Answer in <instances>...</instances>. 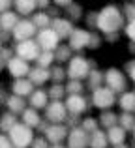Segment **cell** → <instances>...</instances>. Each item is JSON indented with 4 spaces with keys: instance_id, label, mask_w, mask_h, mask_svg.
<instances>
[{
    "instance_id": "9c48e42d",
    "label": "cell",
    "mask_w": 135,
    "mask_h": 148,
    "mask_svg": "<svg viewBox=\"0 0 135 148\" xmlns=\"http://www.w3.org/2000/svg\"><path fill=\"white\" fill-rule=\"evenodd\" d=\"M23 120H25V126H36L38 122H40V118H38V112L32 111V109H26L25 114H23Z\"/></svg>"
},
{
    "instance_id": "277c9868",
    "label": "cell",
    "mask_w": 135,
    "mask_h": 148,
    "mask_svg": "<svg viewBox=\"0 0 135 148\" xmlns=\"http://www.w3.org/2000/svg\"><path fill=\"white\" fill-rule=\"evenodd\" d=\"M86 71H88V64H86V60L81 58V56L73 58L71 64H69V69H68L69 77H77V79H79V77H84Z\"/></svg>"
},
{
    "instance_id": "6da1fadb",
    "label": "cell",
    "mask_w": 135,
    "mask_h": 148,
    "mask_svg": "<svg viewBox=\"0 0 135 148\" xmlns=\"http://www.w3.org/2000/svg\"><path fill=\"white\" fill-rule=\"evenodd\" d=\"M10 141L11 145H15L17 148H25L32 143V130L28 126H17L15 124L10 130Z\"/></svg>"
},
{
    "instance_id": "5b68a950",
    "label": "cell",
    "mask_w": 135,
    "mask_h": 148,
    "mask_svg": "<svg viewBox=\"0 0 135 148\" xmlns=\"http://www.w3.org/2000/svg\"><path fill=\"white\" fill-rule=\"evenodd\" d=\"M64 114H66V107H64L60 101H53V103L47 107V116H49V120L60 122V120H64Z\"/></svg>"
},
{
    "instance_id": "ba28073f",
    "label": "cell",
    "mask_w": 135,
    "mask_h": 148,
    "mask_svg": "<svg viewBox=\"0 0 135 148\" xmlns=\"http://www.w3.org/2000/svg\"><path fill=\"white\" fill-rule=\"evenodd\" d=\"M30 101H32L34 107H45V105H47V94H45L43 90H38L30 96Z\"/></svg>"
},
{
    "instance_id": "3957f363",
    "label": "cell",
    "mask_w": 135,
    "mask_h": 148,
    "mask_svg": "<svg viewBox=\"0 0 135 148\" xmlns=\"http://www.w3.org/2000/svg\"><path fill=\"white\" fill-rule=\"evenodd\" d=\"M38 41H40V47H43L45 51H53L58 45V34L55 30H43L38 38Z\"/></svg>"
},
{
    "instance_id": "7a4b0ae2",
    "label": "cell",
    "mask_w": 135,
    "mask_h": 148,
    "mask_svg": "<svg viewBox=\"0 0 135 148\" xmlns=\"http://www.w3.org/2000/svg\"><path fill=\"white\" fill-rule=\"evenodd\" d=\"M17 53L19 58H23V60H36L40 56V45L34 41H23L17 47Z\"/></svg>"
},
{
    "instance_id": "8fae6325",
    "label": "cell",
    "mask_w": 135,
    "mask_h": 148,
    "mask_svg": "<svg viewBox=\"0 0 135 148\" xmlns=\"http://www.w3.org/2000/svg\"><path fill=\"white\" fill-rule=\"evenodd\" d=\"M0 148H11V141L6 137H0Z\"/></svg>"
},
{
    "instance_id": "52a82bcc",
    "label": "cell",
    "mask_w": 135,
    "mask_h": 148,
    "mask_svg": "<svg viewBox=\"0 0 135 148\" xmlns=\"http://www.w3.org/2000/svg\"><path fill=\"white\" fill-rule=\"evenodd\" d=\"M84 107H86V103H84V99L81 98V96L71 94V96L68 98V103H66V109H68V111H71V112H81V111H84Z\"/></svg>"
},
{
    "instance_id": "30bf717a",
    "label": "cell",
    "mask_w": 135,
    "mask_h": 148,
    "mask_svg": "<svg viewBox=\"0 0 135 148\" xmlns=\"http://www.w3.org/2000/svg\"><path fill=\"white\" fill-rule=\"evenodd\" d=\"M13 88H17V94H30L32 92V83H28V81H17V83L13 84Z\"/></svg>"
},
{
    "instance_id": "8992f818",
    "label": "cell",
    "mask_w": 135,
    "mask_h": 148,
    "mask_svg": "<svg viewBox=\"0 0 135 148\" xmlns=\"http://www.w3.org/2000/svg\"><path fill=\"white\" fill-rule=\"evenodd\" d=\"M8 69L11 71V75H13V77H23V75L28 73L26 60H23V58H13V60L10 62V66H8Z\"/></svg>"
},
{
    "instance_id": "7c38bea8",
    "label": "cell",
    "mask_w": 135,
    "mask_h": 148,
    "mask_svg": "<svg viewBox=\"0 0 135 148\" xmlns=\"http://www.w3.org/2000/svg\"><path fill=\"white\" fill-rule=\"evenodd\" d=\"M34 148H47V143L43 145V141H41V139H38V141L34 143Z\"/></svg>"
}]
</instances>
